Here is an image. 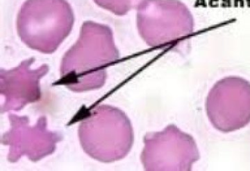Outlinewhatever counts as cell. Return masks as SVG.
Wrapping results in <instances>:
<instances>
[{
    "label": "cell",
    "instance_id": "cell-6",
    "mask_svg": "<svg viewBox=\"0 0 250 171\" xmlns=\"http://www.w3.org/2000/svg\"><path fill=\"white\" fill-rule=\"evenodd\" d=\"M9 118L11 128L4 133L1 142L9 146L10 162H18L24 156L31 162H38L53 153L62 140L60 133L47 128L45 116L39 118L34 126H31L27 116L9 114Z\"/></svg>",
    "mask_w": 250,
    "mask_h": 171
},
{
    "label": "cell",
    "instance_id": "cell-4",
    "mask_svg": "<svg viewBox=\"0 0 250 171\" xmlns=\"http://www.w3.org/2000/svg\"><path fill=\"white\" fill-rule=\"evenodd\" d=\"M136 9L140 35L149 47L175 46L193 32V17L180 0H143Z\"/></svg>",
    "mask_w": 250,
    "mask_h": 171
},
{
    "label": "cell",
    "instance_id": "cell-2",
    "mask_svg": "<svg viewBox=\"0 0 250 171\" xmlns=\"http://www.w3.org/2000/svg\"><path fill=\"white\" fill-rule=\"evenodd\" d=\"M75 16L66 0H27L20 10L17 30L29 48L52 54L72 31Z\"/></svg>",
    "mask_w": 250,
    "mask_h": 171
},
{
    "label": "cell",
    "instance_id": "cell-3",
    "mask_svg": "<svg viewBox=\"0 0 250 171\" xmlns=\"http://www.w3.org/2000/svg\"><path fill=\"white\" fill-rule=\"evenodd\" d=\"M79 137L85 153L99 162L109 163L126 157L134 142L129 118L122 110L101 105L80 123Z\"/></svg>",
    "mask_w": 250,
    "mask_h": 171
},
{
    "label": "cell",
    "instance_id": "cell-8",
    "mask_svg": "<svg viewBox=\"0 0 250 171\" xmlns=\"http://www.w3.org/2000/svg\"><path fill=\"white\" fill-rule=\"evenodd\" d=\"M34 60L31 57L12 70L0 71L1 113L18 111L41 99V80L48 73L49 68L43 64L33 69Z\"/></svg>",
    "mask_w": 250,
    "mask_h": 171
},
{
    "label": "cell",
    "instance_id": "cell-1",
    "mask_svg": "<svg viewBox=\"0 0 250 171\" xmlns=\"http://www.w3.org/2000/svg\"><path fill=\"white\" fill-rule=\"evenodd\" d=\"M119 57L111 28L87 21L82 24L76 43L62 57L59 85L77 92L101 88L108 67Z\"/></svg>",
    "mask_w": 250,
    "mask_h": 171
},
{
    "label": "cell",
    "instance_id": "cell-5",
    "mask_svg": "<svg viewBox=\"0 0 250 171\" xmlns=\"http://www.w3.org/2000/svg\"><path fill=\"white\" fill-rule=\"evenodd\" d=\"M207 113L219 131H236L250 122V83L238 76L219 80L207 98Z\"/></svg>",
    "mask_w": 250,
    "mask_h": 171
},
{
    "label": "cell",
    "instance_id": "cell-7",
    "mask_svg": "<svg viewBox=\"0 0 250 171\" xmlns=\"http://www.w3.org/2000/svg\"><path fill=\"white\" fill-rule=\"evenodd\" d=\"M173 126L166 128L164 131L148 134L144 138V149L141 161L147 171L184 170L187 168L183 161L188 154L199 156L196 144L190 136L178 132L175 139H172Z\"/></svg>",
    "mask_w": 250,
    "mask_h": 171
},
{
    "label": "cell",
    "instance_id": "cell-9",
    "mask_svg": "<svg viewBox=\"0 0 250 171\" xmlns=\"http://www.w3.org/2000/svg\"><path fill=\"white\" fill-rule=\"evenodd\" d=\"M95 4L114 13L117 16H125L130 11L137 9L143 0H93Z\"/></svg>",
    "mask_w": 250,
    "mask_h": 171
}]
</instances>
